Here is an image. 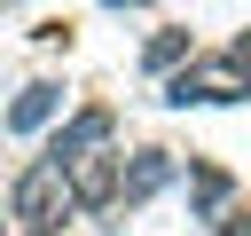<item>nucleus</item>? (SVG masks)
Segmentation results:
<instances>
[{"label":"nucleus","mask_w":251,"mask_h":236,"mask_svg":"<svg viewBox=\"0 0 251 236\" xmlns=\"http://www.w3.org/2000/svg\"><path fill=\"white\" fill-rule=\"evenodd\" d=\"M78 205H71V181H63V165H47V157H31L16 181H8V220L16 228H63Z\"/></svg>","instance_id":"f257e3e1"},{"label":"nucleus","mask_w":251,"mask_h":236,"mask_svg":"<svg viewBox=\"0 0 251 236\" xmlns=\"http://www.w3.org/2000/svg\"><path fill=\"white\" fill-rule=\"evenodd\" d=\"M243 94H251V71L227 63V47H220V55H188V63L165 79V102H173V110H196V102H243Z\"/></svg>","instance_id":"f03ea898"},{"label":"nucleus","mask_w":251,"mask_h":236,"mask_svg":"<svg viewBox=\"0 0 251 236\" xmlns=\"http://www.w3.org/2000/svg\"><path fill=\"white\" fill-rule=\"evenodd\" d=\"M94 149H118V110L110 102H78L55 134H47V165H78V157H94Z\"/></svg>","instance_id":"7ed1b4c3"},{"label":"nucleus","mask_w":251,"mask_h":236,"mask_svg":"<svg viewBox=\"0 0 251 236\" xmlns=\"http://www.w3.org/2000/svg\"><path fill=\"white\" fill-rule=\"evenodd\" d=\"M173 181H180V149H165V142H141L133 157H118V205H149Z\"/></svg>","instance_id":"20e7f679"},{"label":"nucleus","mask_w":251,"mask_h":236,"mask_svg":"<svg viewBox=\"0 0 251 236\" xmlns=\"http://www.w3.org/2000/svg\"><path fill=\"white\" fill-rule=\"evenodd\" d=\"M63 181H71L78 212H118V149H94V157L63 165Z\"/></svg>","instance_id":"39448f33"},{"label":"nucleus","mask_w":251,"mask_h":236,"mask_svg":"<svg viewBox=\"0 0 251 236\" xmlns=\"http://www.w3.org/2000/svg\"><path fill=\"white\" fill-rule=\"evenodd\" d=\"M55 118H63V79H31V87L0 110L8 134H39V126H55Z\"/></svg>","instance_id":"423d86ee"},{"label":"nucleus","mask_w":251,"mask_h":236,"mask_svg":"<svg viewBox=\"0 0 251 236\" xmlns=\"http://www.w3.org/2000/svg\"><path fill=\"white\" fill-rule=\"evenodd\" d=\"M235 205V173L212 157H188V220H220Z\"/></svg>","instance_id":"0eeeda50"},{"label":"nucleus","mask_w":251,"mask_h":236,"mask_svg":"<svg viewBox=\"0 0 251 236\" xmlns=\"http://www.w3.org/2000/svg\"><path fill=\"white\" fill-rule=\"evenodd\" d=\"M188 55H196V31H188V24H157V31L141 39V71H149V79H173Z\"/></svg>","instance_id":"6e6552de"},{"label":"nucleus","mask_w":251,"mask_h":236,"mask_svg":"<svg viewBox=\"0 0 251 236\" xmlns=\"http://www.w3.org/2000/svg\"><path fill=\"white\" fill-rule=\"evenodd\" d=\"M31 39H39V47H71V24H63V16H47V24H31Z\"/></svg>","instance_id":"1a4fd4ad"},{"label":"nucleus","mask_w":251,"mask_h":236,"mask_svg":"<svg viewBox=\"0 0 251 236\" xmlns=\"http://www.w3.org/2000/svg\"><path fill=\"white\" fill-rule=\"evenodd\" d=\"M227 63H243V71H251V31H235V39H227Z\"/></svg>","instance_id":"9d476101"},{"label":"nucleus","mask_w":251,"mask_h":236,"mask_svg":"<svg viewBox=\"0 0 251 236\" xmlns=\"http://www.w3.org/2000/svg\"><path fill=\"white\" fill-rule=\"evenodd\" d=\"M102 8H141V0H102Z\"/></svg>","instance_id":"9b49d317"},{"label":"nucleus","mask_w":251,"mask_h":236,"mask_svg":"<svg viewBox=\"0 0 251 236\" xmlns=\"http://www.w3.org/2000/svg\"><path fill=\"white\" fill-rule=\"evenodd\" d=\"M31 236H63V228H31Z\"/></svg>","instance_id":"f8f14e48"}]
</instances>
